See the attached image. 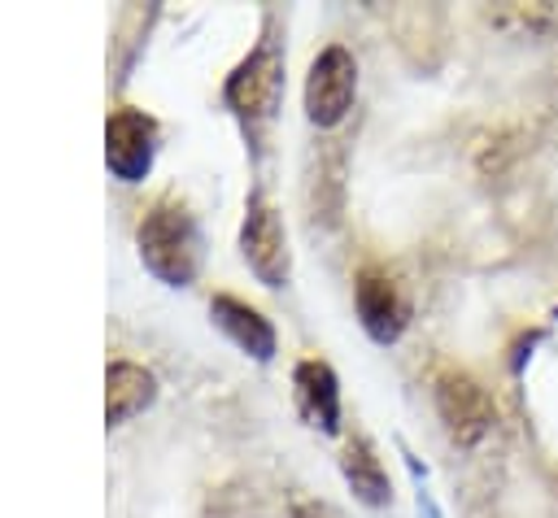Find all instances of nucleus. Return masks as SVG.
<instances>
[{"label": "nucleus", "mask_w": 558, "mask_h": 518, "mask_svg": "<svg viewBox=\"0 0 558 518\" xmlns=\"http://www.w3.org/2000/svg\"><path fill=\"white\" fill-rule=\"evenodd\" d=\"M353 91H357V65L349 57V48L331 44L314 57L310 65V78H305V113L314 126H336L349 104H353Z\"/></svg>", "instance_id": "2"}, {"label": "nucleus", "mask_w": 558, "mask_h": 518, "mask_svg": "<svg viewBox=\"0 0 558 518\" xmlns=\"http://www.w3.org/2000/svg\"><path fill=\"white\" fill-rule=\"evenodd\" d=\"M240 248H244L248 270L266 287H279L283 283V274H288V244H283L279 213L270 205H262V200L248 205V218H244V231H240Z\"/></svg>", "instance_id": "6"}, {"label": "nucleus", "mask_w": 558, "mask_h": 518, "mask_svg": "<svg viewBox=\"0 0 558 518\" xmlns=\"http://www.w3.org/2000/svg\"><path fill=\"white\" fill-rule=\"evenodd\" d=\"M357 313L375 340H397V331L405 322V305L397 296V283L379 270H362L357 274Z\"/></svg>", "instance_id": "7"}, {"label": "nucleus", "mask_w": 558, "mask_h": 518, "mask_svg": "<svg viewBox=\"0 0 558 518\" xmlns=\"http://www.w3.org/2000/svg\"><path fill=\"white\" fill-rule=\"evenodd\" d=\"M157 126L140 109H113L105 122V161L122 183H140L153 165Z\"/></svg>", "instance_id": "3"}, {"label": "nucleus", "mask_w": 558, "mask_h": 518, "mask_svg": "<svg viewBox=\"0 0 558 518\" xmlns=\"http://www.w3.org/2000/svg\"><path fill=\"white\" fill-rule=\"evenodd\" d=\"M153 392H157V379L144 366H135L126 357L109 361V374H105V418L109 422H126L131 414H140L153 400Z\"/></svg>", "instance_id": "8"}, {"label": "nucleus", "mask_w": 558, "mask_h": 518, "mask_svg": "<svg viewBox=\"0 0 558 518\" xmlns=\"http://www.w3.org/2000/svg\"><path fill=\"white\" fill-rule=\"evenodd\" d=\"M214 318H218V326H222L244 353H253V357H270V353H275V331H270V322H266L253 305H244V300H235V296H218V300H214Z\"/></svg>", "instance_id": "9"}, {"label": "nucleus", "mask_w": 558, "mask_h": 518, "mask_svg": "<svg viewBox=\"0 0 558 518\" xmlns=\"http://www.w3.org/2000/svg\"><path fill=\"white\" fill-rule=\"evenodd\" d=\"M296 387H301V400H305L310 418H314L323 431H336V418H340L336 374H331L323 361H301V366H296Z\"/></svg>", "instance_id": "10"}, {"label": "nucleus", "mask_w": 558, "mask_h": 518, "mask_svg": "<svg viewBox=\"0 0 558 518\" xmlns=\"http://www.w3.org/2000/svg\"><path fill=\"white\" fill-rule=\"evenodd\" d=\"M140 257L161 283H170V287L192 283V274L201 266V235H196V222H192L183 200H157L144 213Z\"/></svg>", "instance_id": "1"}, {"label": "nucleus", "mask_w": 558, "mask_h": 518, "mask_svg": "<svg viewBox=\"0 0 558 518\" xmlns=\"http://www.w3.org/2000/svg\"><path fill=\"white\" fill-rule=\"evenodd\" d=\"M292 518H327V514H323L318 505H296V509H292Z\"/></svg>", "instance_id": "12"}, {"label": "nucleus", "mask_w": 558, "mask_h": 518, "mask_svg": "<svg viewBox=\"0 0 558 518\" xmlns=\"http://www.w3.org/2000/svg\"><path fill=\"white\" fill-rule=\"evenodd\" d=\"M344 479L366 505H384L388 501V470H384V461L375 457V448L366 440H349L344 444Z\"/></svg>", "instance_id": "11"}, {"label": "nucleus", "mask_w": 558, "mask_h": 518, "mask_svg": "<svg viewBox=\"0 0 558 518\" xmlns=\"http://www.w3.org/2000/svg\"><path fill=\"white\" fill-rule=\"evenodd\" d=\"M436 409L458 444H475L493 427V400L488 392L466 374H440L436 379Z\"/></svg>", "instance_id": "4"}, {"label": "nucleus", "mask_w": 558, "mask_h": 518, "mask_svg": "<svg viewBox=\"0 0 558 518\" xmlns=\"http://www.w3.org/2000/svg\"><path fill=\"white\" fill-rule=\"evenodd\" d=\"M279 91H283V61H279V52H275L270 44H262V48H257L248 61H240V70L227 78V100H231V109L244 113V118H266V113L275 109Z\"/></svg>", "instance_id": "5"}]
</instances>
